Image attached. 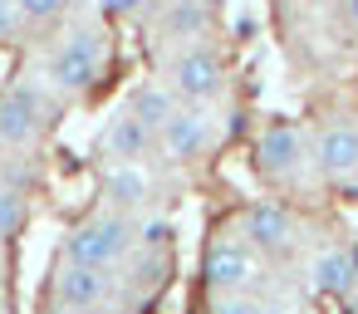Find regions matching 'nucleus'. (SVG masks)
<instances>
[{
    "mask_svg": "<svg viewBox=\"0 0 358 314\" xmlns=\"http://www.w3.org/2000/svg\"><path fill=\"white\" fill-rule=\"evenodd\" d=\"M108 294V270H94V265H79V260H59L55 270V304L59 309H99Z\"/></svg>",
    "mask_w": 358,
    "mask_h": 314,
    "instance_id": "nucleus-12",
    "label": "nucleus"
},
{
    "mask_svg": "<svg viewBox=\"0 0 358 314\" xmlns=\"http://www.w3.org/2000/svg\"><path fill=\"white\" fill-rule=\"evenodd\" d=\"M157 148H162V157L167 162H177V167H192V162H201L211 148H216V123H211V113L206 108H177L172 118H167V128L157 133Z\"/></svg>",
    "mask_w": 358,
    "mask_h": 314,
    "instance_id": "nucleus-9",
    "label": "nucleus"
},
{
    "mask_svg": "<svg viewBox=\"0 0 358 314\" xmlns=\"http://www.w3.org/2000/svg\"><path fill=\"white\" fill-rule=\"evenodd\" d=\"M30 221V197L10 182H0V241H15Z\"/></svg>",
    "mask_w": 358,
    "mask_h": 314,
    "instance_id": "nucleus-16",
    "label": "nucleus"
},
{
    "mask_svg": "<svg viewBox=\"0 0 358 314\" xmlns=\"http://www.w3.org/2000/svg\"><path fill=\"white\" fill-rule=\"evenodd\" d=\"M167 241H172V221H162V216L157 221H138V245L152 250V245H167Z\"/></svg>",
    "mask_w": 358,
    "mask_h": 314,
    "instance_id": "nucleus-21",
    "label": "nucleus"
},
{
    "mask_svg": "<svg viewBox=\"0 0 358 314\" xmlns=\"http://www.w3.org/2000/svg\"><path fill=\"white\" fill-rule=\"evenodd\" d=\"M177 108H182V104H177V94H172L162 79H148V84H138V89L128 94V113H133L152 138L167 128V118H172Z\"/></svg>",
    "mask_w": 358,
    "mask_h": 314,
    "instance_id": "nucleus-15",
    "label": "nucleus"
},
{
    "mask_svg": "<svg viewBox=\"0 0 358 314\" xmlns=\"http://www.w3.org/2000/svg\"><path fill=\"white\" fill-rule=\"evenodd\" d=\"M99 152H103L108 162H143V157L152 152V133H148L128 108H118V113L103 123V133H99Z\"/></svg>",
    "mask_w": 358,
    "mask_h": 314,
    "instance_id": "nucleus-13",
    "label": "nucleus"
},
{
    "mask_svg": "<svg viewBox=\"0 0 358 314\" xmlns=\"http://www.w3.org/2000/svg\"><path fill=\"white\" fill-rule=\"evenodd\" d=\"M133 250H138L133 216L108 211V206L84 216V221H74L69 236H64V260H79V265H94V270H118Z\"/></svg>",
    "mask_w": 358,
    "mask_h": 314,
    "instance_id": "nucleus-2",
    "label": "nucleus"
},
{
    "mask_svg": "<svg viewBox=\"0 0 358 314\" xmlns=\"http://www.w3.org/2000/svg\"><path fill=\"white\" fill-rule=\"evenodd\" d=\"M353 304H358V290H353Z\"/></svg>",
    "mask_w": 358,
    "mask_h": 314,
    "instance_id": "nucleus-24",
    "label": "nucleus"
},
{
    "mask_svg": "<svg viewBox=\"0 0 358 314\" xmlns=\"http://www.w3.org/2000/svg\"><path fill=\"white\" fill-rule=\"evenodd\" d=\"M103 64H108L103 35H99L94 25H74V30L59 35L55 50L45 55V89H55V94H64V99H84L89 89H99Z\"/></svg>",
    "mask_w": 358,
    "mask_h": 314,
    "instance_id": "nucleus-1",
    "label": "nucleus"
},
{
    "mask_svg": "<svg viewBox=\"0 0 358 314\" xmlns=\"http://www.w3.org/2000/svg\"><path fill=\"white\" fill-rule=\"evenodd\" d=\"M236 231H241L260 255H270V260L294 255L299 241H304L299 216H294L285 201H275V197H255V201H245V206L236 211Z\"/></svg>",
    "mask_w": 358,
    "mask_h": 314,
    "instance_id": "nucleus-6",
    "label": "nucleus"
},
{
    "mask_svg": "<svg viewBox=\"0 0 358 314\" xmlns=\"http://www.w3.org/2000/svg\"><path fill=\"white\" fill-rule=\"evenodd\" d=\"M152 192H157V182H152L148 162H108V172H103V206L108 211L138 216V211H148Z\"/></svg>",
    "mask_w": 358,
    "mask_h": 314,
    "instance_id": "nucleus-11",
    "label": "nucleus"
},
{
    "mask_svg": "<svg viewBox=\"0 0 358 314\" xmlns=\"http://www.w3.org/2000/svg\"><path fill=\"white\" fill-rule=\"evenodd\" d=\"M265 314H289V309H280V304H265Z\"/></svg>",
    "mask_w": 358,
    "mask_h": 314,
    "instance_id": "nucleus-23",
    "label": "nucleus"
},
{
    "mask_svg": "<svg viewBox=\"0 0 358 314\" xmlns=\"http://www.w3.org/2000/svg\"><path fill=\"white\" fill-rule=\"evenodd\" d=\"M162 84L177 94V104L206 108V104H216V99L226 94V59H221L206 40L177 45V50L167 55V64H162Z\"/></svg>",
    "mask_w": 358,
    "mask_h": 314,
    "instance_id": "nucleus-3",
    "label": "nucleus"
},
{
    "mask_svg": "<svg viewBox=\"0 0 358 314\" xmlns=\"http://www.w3.org/2000/svg\"><path fill=\"white\" fill-rule=\"evenodd\" d=\"M343 20H348V25L358 30V0H343Z\"/></svg>",
    "mask_w": 358,
    "mask_h": 314,
    "instance_id": "nucleus-22",
    "label": "nucleus"
},
{
    "mask_svg": "<svg viewBox=\"0 0 358 314\" xmlns=\"http://www.w3.org/2000/svg\"><path fill=\"white\" fill-rule=\"evenodd\" d=\"M260 250L241 236V231H216L201 250V280L211 294H245L255 280H260Z\"/></svg>",
    "mask_w": 358,
    "mask_h": 314,
    "instance_id": "nucleus-5",
    "label": "nucleus"
},
{
    "mask_svg": "<svg viewBox=\"0 0 358 314\" xmlns=\"http://www.w3.org/2000/svg\"><path fill=\"white\" fill-rule=\"evenodd\" d=\"M314 167V138L299 123H265L255 138V172L270 187H294L304 172Z\"/></svg>",
    "mask_w": 358,
    "mask_h": 314,
    "instance_id": "nucleus-4",
    "label": "nucleus"
},
{
    "mask_svg": "<svg viewBox=\"0 0 358 314\" xmlns=\"http://www.w3.org/2000/svg\"><path fill=\"white\" fill-rule=\"evenodd\" d=\"M314 172L334 187L358 182V118H329L314 133Z\"/></svg>",
    "mask_w": 358,
    "mask_h": 314,
    "instance_id": "nucleus-8",
    "label": "nucleus"
},
{
    "mask_svg": "<svg viewBox=\"0 0 358 314\" xmlns=\"http://www.w3.org/2000/svg\"><path fill=\"white\" fill-rule=\"evenodd\" d=\"M30 35V20L20 10V0H0V45H20Z\"/></svg>",
    "mask_w": 358,
    "mask_h": 314,
    "instance_id": "nucleus-18",
    "label": "nucleus"
},
{
    "mask_svg": "<svg viewBox=\"0 0 358 314\" xmlns=\"http://www.w3.org/2000/svg\"><path fill=\"white\" fill-rule=\"evenodd\" d=\"M69 6H74V0H20V10H25V20H30V30H45V25H59V20L69 15Z\"/></svg>",
    "mask_w": 358,
    "mask_h": 314,
    "instance_id": "nucleus-17",
    "label": "nucleus"
},
{
    "mask_svg": "<svg viewBox=\"0 0 358 314\" xmlns=\"http://www.w3.org/2000/svg\"><path fill=\"white\" fill-rule=\"evenodd\" d=\"M94 6H99V15H108V20H133V15L148 10V0H94Z\"/></svg>",
    "mask_w": 358,
    "mask_h": 314,
    "instance_id": "nucleus-20",
    "label": "nucleus"
},
{
    "mask_svg": "<svg viewBox=\"0 0 358 314\" xmlns=\"http://www.w3.org/2000/svg\"><path fill=\"white\" fill-rule=\"evenodd\" d=\"M55 118L50 89L35 79H20L10 89H0V148H30Z\"/></svg>",
    "mask_w": 358,
    "mask_h": 314,
    "instance_id": "nucleus-7",
    "label": "nucleus"
},
{
    "mask_svg": "<svg viewBox=\"0 0 358 314\" xmlns=\"http://www.w3.org/2000/svg\"><path fill=\"white\" fill-rule=\"evenodd\" d=\"M157 30L177 45H196L211 35V6L206 0H162L157 10Z\"/></svg>",
    "mask_w": 358,
    "mask_h": 314,
    "instance_id": "nucleus-14",
    "label": "nucleus"
},
{
    "mask_svg": "<svg viewBox=\"0 0 358 314\" xmlns=\"http://www.w3.org/2000/svg\"><path fill=\"white\" fill-rule=\"evenodd\" d=\"M304 280L314 294H329V299H348L358 290V245L353 241H334V245H319L309 260H304Z\"/></svg>",
    "mask_w": 358,
    "mask_h": 314,
    "instance_id": "nucleus-10",
    "label": "nucleus"
},
{
    "mask_svg": "<svg viewBox=\"0 0 358 314\" xmlns=\"http://www.w3.org/2000/svg\"><path fill=\"white\" fill-rule=\"evenodd\" d=\"M211 314H265V304L245 290V294H211Z\"/></svg>",
    "mask_w": 358,
    "mask_h": 314,
    "instance_id": "nucleus-19",
    "label": "nucleus"
}]
</instances>
